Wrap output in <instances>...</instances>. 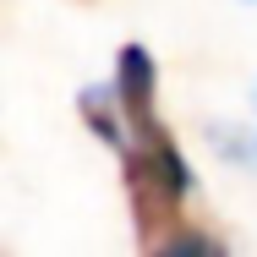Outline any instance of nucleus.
<instances>
[{
	"label": "nucleus",
	"instance_id": "nucleus-1",
	"mask_svg": "<svg viewBox=\"0 0 257 257\" xmlns=\"http://www.w3.org/2000/svg\"><path fill=\"white\" fill-rule=\"evenodd\" d=\"M197 175L186 154L175 148V137L159 126L132 132V148H126V197H132V219H137V235L159 246L170 230H181V203L192 197Z\"/></svg>",
	"mask_w": 257,
	"mask_h": 257
},
{
	"label": "nucleus",
	"instance_id": "nucleus-2",
	"mask_svg": "<svg viewBox=\"0 0 257 257\" xmlns=\"http://www.w3.org/2000/svg\"><path fill=\"white\" fill-rule=\"evenodd\" d=\"M115 99H120V115H126V132L159 126V66L148 55V44H120V55H115Z\"/></svg>",
	"mask_w": 257,
	"mask_h": 257
},
{
	"label": "nucleus",
	"instance_id": "nucleus-3",
	"mask_svg": "<svg viewBox=\"0 0 257 257\" xmlns=\"http://www.w3.org/2000/svg\"><path fill=\"white\" fill-rule=\"evenodd\" d=\"M77 109H82V120L93 126L99 143H109V148L126 154L132 132H126V115H120V99H115V82H104V88H82V93H77Z\"/></svg>",
	"mask_w": 257,
	"mask_h": 257
},
{
	"label": "nucleus",
	"instance_id": "nucleus-4",
	"mask_svg": "<svg viewBox=\"0 0 257 257\" xmlns=\"http://www.w3.org/2000/svg\"><path fill=\"white\" fill-rule=\"evenodd\" d=\"M148 257H230V252H224V241H213L208 230L181 224V230H170V235H164Z\"/></svg>",
	"mask_w": 257,
	"mask_h": 257
},
{
	"label": "nucleus",
	"instance_id": "nucleus-5",
	"mask_svg": "<svg viewBox=\"0 0 257 257\" xmlns=\"http://www.w3.org/2000/svg\"><path fill=\"white\" fill-rule=\"evenodd\" d=\"M252 99H257V93H252Z\"/></svg>",
	"mask_w": 257,
	"mask_h": 257
}]
</instances>
